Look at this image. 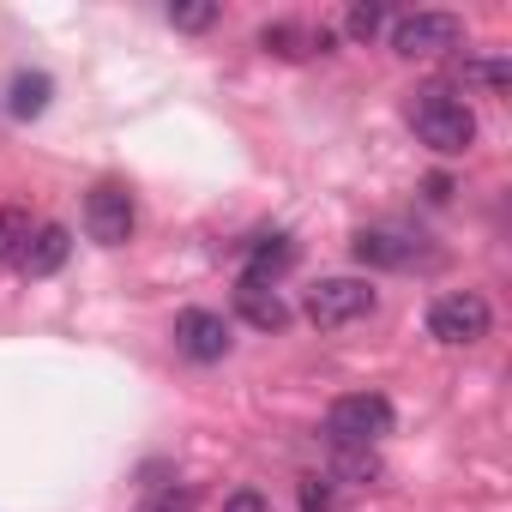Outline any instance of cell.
<instances>
[{
  "label": "cell",
  "instance_id": "cell-15",
  "mask_svg": "<svg viewBox=\"0 0 512 512\" xmlns=\"http://www.w3.org/2000/svg\"><path fill=\"white\" fill-rule=\"evenodd\" d=\"M332 476H338L344 488H362V482H374V476H380V458H374V446H344V452H338V464H332Z\"/></svg>",
  "mask_w": 512,
  "mask_h": 512
},
{
  "label": "cell",
  "instance_id": "cell-8",
  "mask_svg": "<svg viewBox=\"0 0 512 512\" xmlns=\"http://www.w3.org/2000/svg\"><path fill=\"white\" fill-rule=\"evenodd\" d=\"M67 253H73V235L61 229V223H43V229H31V241L19 247V272L25 278H55L61 266H67Z\"/></svg>",
  "mask_w": 512,
  "mask_h": 512
},
{
  "label": "cell",
  "instance_id": "cell-14",
  "mask_svg": "<svg viewBox=\"0 0 512 512\" xmlns=\"http://www.w3.org/2000/svg\"><path fill=\"white\" fill-rule=\"evenodd\" d=\"M25 241H31V211L25 205H0V266H13Z\"/></svg>",
  "mask_w": 512,
  "mask_h": 512
},
{
  "label": "cell",
  "instance_id": "cell-13",
  "mask_svg": "<svg viewBox=\"0 0 512 512\" xmlns=\"http://www.w3.org/2000/svg\"><path fill=\"white\" fill-rule=\"evenodd\" d=\"M49 97H55V79H49V73H19V79H13L7 109H13L19 121H37V115L49 109Z\"/></svg>",
  "mask_w": 512,
  "mask_h": 512
},
{
  "label": "cell",
  "instance_id": "cell-9",
  "mask_svg": "<svg viewBox=\"0 0 512 512\" xmlns=\"http://www.w3.org/2000/svg\"><path fill=\"white\" fill-rule=\"evenodd\" d=\"M332 31L320 25V31H308V25H296V19H278V25H266L260 31V49L266 55H284V61H308V55H332Z\"/></svg>",
  "mask_w": 512,
  "mask_h": 512
},
{
  "label": "cell",
  "instance_id": "cell-3",
  "mask_svg": "<svg viewBox=\"0 0 512 512\" xmlns=\"http://www.w3.org/2000/svg\"><path fill=\"white\" fill-rule=\"evenodd\" d=\"M302 314H308L320 332H338V326L374 314V284H362V278H320V284L302 296Z\"/></svg>",
  "mask_w": 512,
  "mask_h": 512
},
{
  "label": "cell",
  "instance_id": "cell-20",
  "mask_svg": "<svg viewBox=\"0 0 512 512\" xmlns=\"http://www.w3.org/2000/svg\"><path fill=\"white\" fill-rule=\"evenodd\" d=\"M223 512H272V506H266V494H260V488H235V494L223 500Z\"/></svg>",
  "mask_w": 512,
  "mask_h": 512
},
{
  "label": "cell",
  "instance_id": "cell-19",
  "mask_svg": "<svg viewBox=\"0 0 512 512\" xmlns=\"http://www.w3.org/2000/svg\"><path fill=\"white\" fill-rule=\"evenodd\" d=\"M139 512H193V488H163V494H151Z\"/></svg>",
  "mask_w": 512,
  "mask_h": 512
},
{
  "label": "cell",
  "instance_id": "cell-17",
  "mask_svg": "<svg viewBox=\"0 0 512 512\" xmlns=\"http://www.w3.org/2000/svg\"><path fill=\"white\" fill-rule=\"evenodd\" d=\"M169 25L175 31H211L217 25V7H205V0H193V7H169Z\"/></svg>",
  "mask_w": 512,
  "mask_h": 512
},
{
  "label": "cell",
  "instance_id": "cell-1",
  "mask_svg": "<svg viewBox=\"0 0 512 512\" xmlns=\"http://www.w3.org/2000/svg\"><path fill=\"white\" fill-rule=\"evenodd\" d=\"M410 127H416V139H422L428 151H440V157H458V151H470V139H476V115H470L458 97H446V91H416Z\"/></svg>",
  "mask_w": 512,
  "mask_h": 512
},
{
  "label": "cell",
  "instance_id": "cell-21",
  "mask_svg": "<svg viewBox=\"0 0 512 512\" xmlns=\"http://www.w3.org/2000/svg\"><path fill=\"white\" fill-rule=\"evenodd\" d=\"M326 500H332V488H320V476L302 482V512H326Z\"/></svg>",
  "mask_w": 512,
  "mask_h": 512
},
{
  "label": "cell",
  "instance_id": "cell-12",
  "mask_svg": "<svg viewBox=\"0 0 512 512\" xmlns=\"http://www.w3.org/2000/svg\"><path fill=\"white\" fill-rule=\"evenodd\" d=\"M235 314H241L253 332H284V326H290L284 296H278V290H266V284H235Z\"/></svg>",
  "mask_w": 512,
  "mask_h": 512
},
{
  "label": "cell",
  "instance_id": "cell-4",
  "mask_svg": "<svg viewBox=\"0 0 512 512\" xmlns=\"http://www.w3.org/2000/svg\"><path fill=\"white\" fill-rule=\"evenodd\" d=\"M488 326H494V308L476 290H452L428 308V338H440V344H482Z\"/></svg>",
  "mask_w": 512,
  "mask_h": 512
},
{
  "label": "cell",
  "instance_id": "cell-5",
  "mask_svg": "<svg viewBox=\"0 0 512 512\" xmlns=\"http://www.w3.org/2000/svg\"><path fill=\"white\" fill-rule=\"evenodd\" d=\"M458 37H464V25H458L452 13H404V19L392 25V49H398L404 61H434V55L458 49Z\"/></svg>",
  "mask_w": 512,
  "mask_h": 512
},
{
  "label": "cell",
  "instance_id": "cell-16",
  "mask_svg": "<svg viewBox=\"0 0 512 512\" xmlns=\"http://www.w3.org/2000/svg\"><path fill=\"white\" fill-rule=\"evenodd\" d=\"M512 67L500 55H482V61H464V85H482V91H506Z\"/></svg>",
  "mask_w": 512,
  "mask_h": 512
},
{
  "label": "cell",
  "instance_id": "cell-7",
  "mask_svg": "<svg viewBox=\"0 0 512 512\" xmlns=\"http://www.w3.org/2000/svg\"><path fill=\"white\" fill-rule=\"evenodd\" d=\"M175 350L187 362H223L229 356V320L211 308H181L175 314Z\"/></svg>",
  "mask_w": 512,
  "mask_h": 512
},
{
  "label": "cell",
  "instance_id": "cell-10",
  "mask_svg": "<svg viewBox=\"0 0 512 512\" xmlns=\"http://www.w3.org/2000/svg\"><path fill=\"white\" fill-rule=\"evenodd\" d=\"M350 253L362 266H386V272H404L410 260H416V241L404 235V229H362L356 241H350Z\"/></svg>",
  "mask_w": 512,
  "mask_h": 512
},
{
  "label": "cell",
  "instance_id": "cell-2",
  "mask_svg": "<svg viewBox=\"0 0 512 512\" xmlns=\"http://www.w3.org/2000/svg\"><path fill=\"white\" fill-rule=\"evenodd\" d=\"M392 434V404L380 392H344L332 410H326V440L344 452V446H374Z\"/></svg>",
  "mask_w": 512,
  "mask_h": 512
},
{
  "label": "cell",
  "instance_id": "cell-11",
  "mask_svg": "<svg viewBox=\"0 0 512 512\" xmlns=\"http://www.w3.org/2000/svg\"><path fill=\"white\" fill-rule=\"evenodd\" d=\"M296 266V241L290 235H260L247 247V272H241V284H278V272H290Z\"/></svg>",
  "mask_w": 512,
  "mask_h": 512
},
{
  "label": "cell",
  "instance_id": "cell-6",
  "mask_svg": "<svg viewBox=\"0 0 512 512\" xmlns=\"http://www.w3.org/2000/svg\"><path fill=\"white\" fill-rule=\"evenodd\" d=\"M133 223H139V211H133V193H127L121 181H97V187L85 193V229H91V241L121 247V241L133 235Z\"/></svg>",
  "mask_w": 512,
  "mask_h": 512
},
{
  "label": "cell",
  "instance_id": "cell-18",
  "mask_svg": "<svg viewBox=\"0 0 512 512\" xmlns=\"http://www.w3.org/2000/svg\"><path fill=\"white\" fill-rule=\"evenodd\" d=\"M380 25H386V7H350V19H344V31H350L356 43H368Z\"/></svg>",
  "mask_w": 512,
  "mask_h": 512
}]
</instances>
